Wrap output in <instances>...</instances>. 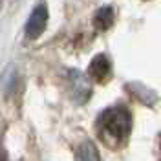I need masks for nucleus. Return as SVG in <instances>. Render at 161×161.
Masks as SVG:
<instances>
[{"mask_svg": "<svg viewBox=\"0 0 161 161\" xmlns=\"http://www.w3.org/2000/svg\"><path fill=\"white\" fill-rule=\"evenodd\" d=\"M159 158H161V136H159Z\"/></svg>", "mask_w": 161, "mask_h": 161, "instance_id": "nucleus-7", "label": "nucleus"}, {"mask_svg": "<svg viewBox=\"0 0 161 161\" xmlns=\"http://www.w3.org/2000/svg\"><path fill=\"white\" fill-rule=\"evenodd\" d=\"M46 26H48V8H46V4H39L31 11L30 19L24 26V33L30 40H35L44 33Z\"/></svg>", "mask_w": 161, "mask_h": 161, "instance_id": "nucleus-2", "label": "nucleus"}, {"mask_svg": "<svg viewBox=\"0 0 161 161\" xmlns=\"http://www.w3.org/2000/svg\"><path fill=\"white\" fill-rule=\"evenodd\" d=\"M0 161H4V159H0Z\"/></svg>", "mask_w": 161, "mask_h": 161, "instance_id": "nucleus-8", "label": "nucleus"}, {"mask_svg": "<svg viewBox=\"0 0 161 161\" xmlns=\"http://www.w3.org/2000/svg\"><path fill=\"white\" fill-rule=\"evenodd\" d=\"M90 84L88 80L84 79L77 70H71L70 71V95L77 103H86L88 97H90Z\"/></svg>", "mask_w": 161, "mask_h": 161, "instance_id": "nucleus-4", "label": "nucleus"}, {"mask_svg": "<svg viewBox=\"0 0 161 161\" xmlns=\"http://www.w3.org/2000/svg\"><path fill=\"white\" fill-rule=\"evenodd\" d=\"M132 132V114L126 106L117 104L103 112L97 119V136L108 148H123Z\"/></svg>", "mask_w": 161, "mask_h": 161, "instance_id": "nucleus-1", "label": "nucleus"}, {"mask_svg": "<svg viewBox=\"0 0 161 161\" xmlns=\"http://www.w3.org/2000/svg\"><path fill=\"white\" fill-rule=\"evenodd\" d=\"M114 19H115V11H114V8L104 6V8L97 9L95 17H93V26H95L97 30H101V31H106V30L112 28Z\"/></svg>", "mask_w": 161, "mask_h": 161, "instance_id": "nucleus-5", "label": "nucleus"}, {"mask_svg": "<svg viewBox=\"0 0 161 161\" xmlns=\"http://www.w3.org/2000/svg\"><path fill=\"white\" fill-rule=\"evenodd\" d=\"M75 161H101L97 147L92 141H82L75 150Z\"/></svg>", "mask_w": 161, "mask_h": 161, "instance_id": "nucleus-6", "label": "nucleus"}, {"mask_svg": "<svg viewBox=\"0 0 161 161\" xmlns=\"http://www.w3.org/2000/svg\"><path fill=\"white\" fill-rule=\"evenodd\" d=\"M88 75L95 82H106L112 75V62L106 55H97L88 66Z\"/></svg>", "mask_w": 161, "mask_h": 161, "instance_id": "nucleus-3", "label": "nucleus"}]
</instances>
